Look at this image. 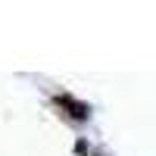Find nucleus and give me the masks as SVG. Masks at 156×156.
Returning a JSON list of instances; mask_svg holds the SVG:
<instances>
[{"label":"nucleus","mask_w":156,"mask_h":156,"mask_svg":"<svg viewBox=\"0 0 156 156\" xmlns=\"http://www.w3.org/2000/svg\"><path fill=\"white\" fill-rule=\"evenodd\" d=\"M59 106H69L72 109L69 115H75V119H87V106H84V103H75L69 97H59Z\"/></svg>","instance_id":"obj_1"}]
</instances>
